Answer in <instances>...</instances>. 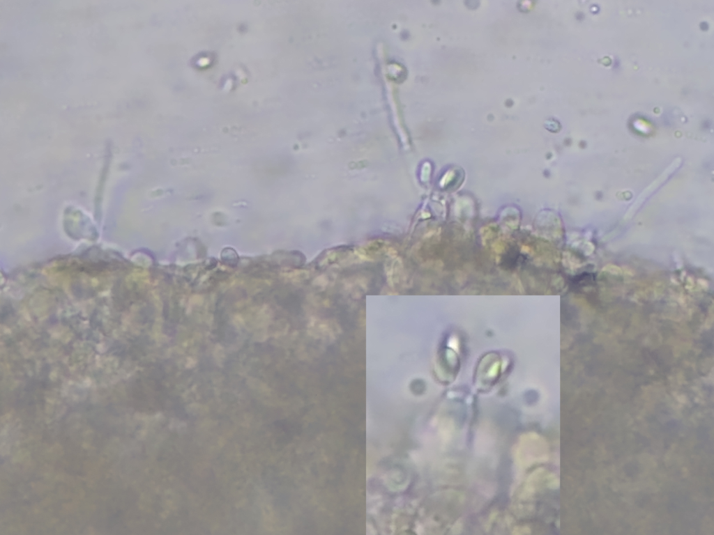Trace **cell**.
<instances>
[{"label": "cell", "mask_w": 714, "mask_h": 535, "mask_svg": "<svg viewBox=\"0 0 714 535\" xmlns=\"http://www.w3.org/2000/svg\"><path fill=\"white\" fill-rule=\"evenodd\" d=\"M514 453L517 463L525 467L546 461L549 458V447L541 436L530 433L520 437Z\"/></svg>", "instance_id": "1"}]
</instances>
